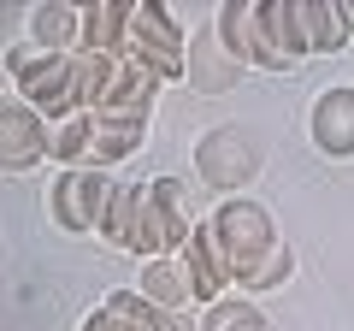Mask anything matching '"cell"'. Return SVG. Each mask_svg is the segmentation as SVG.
<instances>
[{"label":"cell","instance_id":"cell-16","mask_svg":"<svg viewBox=\"0 0 354 331\" xmlns=\"http://www.w3.org/2000/svg\"><path fill=\"white\" fill-rule=\"evenodd\" d=\"M142 296H148L153 307H165V314H189L195 307V290H189V272H183V260L177 255H160V260H142Z\"/></svg>","mask_w":354,"mask_h":331},{"label":"cell","instance_id":"cell-11","mask_svg":"<svg viewBox=\"0 0 354 331\" xmlns=\"http://www.w3.org/2000/svg\"><path fill=\"white\" fill-rule=\"evenodd\" d=\"M77 53L124 60L130 53V0H95V6H83V42H77Z\"/></svg>","mask_w":354,"mask_h":331},{"label":"cell","instance_id":"cell-6","mask_svg":"<svg viewBox=\"0 0 354 331\" xmlns=\"http://www.w3.org/2000/svg\"><path fill=\"white\" fill-rule=\"evenodd\" d=\"M177 260H183V272H189L195 307L225 302V290L236 284V272H230V260H225V249H218V237H213V225H207V219H195V231H189V242L177 249Z\"/></svg>","mask_w":354,"mask_h":331},{"label":"cell","instance_id":"cell-14","mask_svg":"<svg viewBox=\"0 0 354 331\" xmlns=\"http://www.w3.org/2000/svg\"><path fill=\"white\" fill-rule=\"evenodd\" d=\"M130 42H142V48L153 53H189V30L177 24L171 6H160V0H130Z\"/></svg>","mask_w":354,"mask_h":331},{"label":"cell","instance_id":"cell-5","mask_svg":"<svg viewBox=\"0 0 354 331\" xmlns=\"http://www.w3.org/2000/svg\"><path fill=\"white\" fill-rule=\"evenodd\" d=\"M48 118L18 95H0V172H30L48 160Z\"/></svg>","mask_w":354,"mask_h":331},{"label":"cell","instance_id":"cell-22","mask_svg":"<svg viewBox=\"0 0 354 331\" xmlns=\"http://www.w3.org/2000/svg\"><path fill=\"white\" fill-rule=\"evenodd\" d=\"M201 331H278V325H272V319H266L254 302H242V296H225V302L207 307Z\"/></svg>","mask_w":354,"mask_h":331},{"label":"cell","instance_id":"cell-12","mask_svg":"<svg viewBox=\"0 0 354 331\" xmlns=\"http://www.w3.org/2000/svg\"><path fill=\"white\" fill-rule=\"evenodd\" d=\"M218 48H225V42H218V30L207 24L201 36H195V53H183V77H189L201 95H225V89H236L242 77H248L230 53H218Z\"/></svg>","mask_w":354,"mask_h":331},{"label":"cell","instance_id":"cell-23","mask_svg":"<svg viewBox=\"0 0 354 331\" xmlns=\"http://www.w3.org/2000/svg\"><path fill=\"white\" fill-rule=\"evenodd\" d=\"M290 278H295V255L278 242V249H272L248 278H236V284H242V290H254V296H266V290H278V284H290Z\"/></svg>","mask_w":354,"mask_h":331},{"label":"cell","instance_id":"cell-21","mask_svg":"<svg viewBox=\"0 0 354 331\" xmlns=\"http://www.w3.org/2000/svg\"><path fill=\"white\" fill-rule=\"evenodd\" d=\"M106 314H113L124 331H177V314L153 307L142 290H113V296H106Z\"/></svg>","mask_w":354,"mask_h":331},{"label":"cell","instance_id":"cell-4","mask_svg":"<svg viewBox=\"0 0 354 331\" xmlns=\"http://www.w3.org/2000/svg\"><path fill=\"white\" fill-rule=\"evenodd\" d=\"M195 166H201V184H213L218 195H230V190H242V184L260 172V148H254L236 125H225V130H207V136L195 142Z\"/></svg>","mask_w":354,"mask_h":331},{"label":"cell","instance_id":"cell-3","mask_svg":"<svg viewBox=\"0 0 354 331\" xmlns=\"http://www.w3.org/2000/svg\"><path fill=\"white\" fill-rule=\"evenodd\" d=\"M113 172H88V166H71V172H59V178L48 184V213L59 231H71V237H83V231L101 225L106 202H113Z\"/></svg>","mask_w":354,"mask_h":331},{"label":"cell","instance_id":"cell-13","mask_svg":"<svg viewBox=\"0 0 354 331\" xmlns=\"http://www.w3.org/2000/svg\"><path fill=\"white\" fill-rule=\"evenodd\" d=\"M218 42H225V53L242 65V71H266V48H260V24H254V0H225L213 18Z\"/></svg>","mask_w":354,"mask_h":331},{"label":"cell","instance_id":"cell-10","mask_svg":"<svg viewBox=\"0 0 354 331\" xmlns=\"http://www.w3.org/2000/svg\"><path fill=\"white\" fill-rule=\"evenodd\" d=\"M313 148L330 160H354V83H337L313 101Z\"/></svg>","mask_w":354,"mask_h":331},{"label":"cell","instance_id":"cell-7","mask_svg":"<svg viewBox=\"0 0 354 331\" xmlns=\"http://www.w3.org/2000/svg\"><path fill=\"white\" fill-rule=\"evenodd\" d=\"M254 24H260L266 71H295V65L307 60V36H301V0H254Z\"/></svg>","mask_w":354,"mask_h":331},{"label":"cell","instance_id":"cell-18","mask_svg":"<svg viewBox=\"0 0 354 331\" xmlns=\"http://www.w3.org/2000/svg\"><path fill=\"white\" fill-rule=\"evenodd\" d=\"M113 71H118V60H106V53H71V107L77 113H101Z\"/></svg>","mask_w":354,"mask_h":331},{"label":"cell","instance_id":"cell-8","mask_svg":"<svg viewBox=\"0 0 354 331\" xmlns=\"http://www.w3.org/2000/svg\"><path fill=\"white\" fill-rule=\"evenodd\" d=\"M18 101L36 107V113L48 118V130L65 125V118H77V107H71V53H41V60L18 77Z\"/></svg>","mask_w":354,"mask_h":331},{"label":"cell","instance_id":"cell-26","mask_svg":"<svg viewBox=\"0 0 354 331\" xmlns=\"http://www.w3.org/2000/svg\"><path fill=\"white\" fill-rule=\"evenodd\" d=\"M342 24H348V36H354V0H342Z\"/></svg>","mask_w":354,"mask_h":331},{"label":"cell","instance_id":"cell-20","mask_svg":"<svg viewBox=\"0 0 354 331\" xmlns=\"http://www.w3.org/2000/svg\"><path fill=\"white\" fill-rule=\"evenodd\" d=\"M301 36H307V53H337L348 42L342 0H301Z\"/></svg>","mask_w":354,"mask_h":331},{"label":"cell","instance_id":"cell-17","mask_svg":"<svg viewBox=\"0 0 354 331\" xmlns=\"http://www.w3.org/2000/svg\"><path fill=\"white\" fill-rule=\"evenodd\" d=\"M153 89H160V77H153V71H142L136 60H118L113 83H106L101 113H148V107H153Z\"/></svg>","mask_w":354,"mask_h":331},{"label":"cell","instance_id":"cell-25","mask_svg":"<svg viewBox=\"0 0 354 331\" xmlns=\"http://www.w3.org/2000/svg\"><path fill=\"white\" fill-rule=\"evenodd\" d=\"M83 331H124V325H118V319H113V314H106V307H95V314H88V319H83Z\"/></svg>","mask_w":354,"mask_h":331},{"label":"cell","instance_id":"cell-1","mask_svg":"<svg viewBox=\"0 0 354 331\" xmlns=\"http://www.w3.org/2000/svg\"><path fill=\"white\" fill-rule=\"evenodd\" d=\"M207 225H213V237H218V249H225V260H230L236 278H248V272L283 242L278 237V219L266 213L260 202H236V195H225V202L207 213Z\"/></svg>","mask_w":354,"mask_h":331},{"label":"cell","instance_id":"cell-9","mask_svg":"<svg viewBox=\"0 0 354 331\" xmlns=\"http://www.w3.org/2000/svg\"><path fill=\"white\" fill-rule=\"evenodd\" d=\"M83 118H88V160H83L88 172L124 166L148 142V113H83Z\"/></svg>","mask_w":354,"mask_h":331},{"label":"cell","instance_id":"cell-19","mask_svg":"<svg viewBox=\"0 0 354 331\" xmlns=\"http://www.w3.org/2000/svg\"><path fill=\"white\" fill-rule=\"evenodd\" d=\"M142 202H148V184H118L113 202H106V213H101V225H95V237L113 242V249H130V231H136V219H142Z\"/></svg>","mask_w":354,"mask_h":331},{"label":"cell","instance_id":"cell-2","mask_svg":"<svg viewBox=\"0 0 354 331\" xmlns=\"http://www.w3.org/2000/svg\"><path fill=\"white\" fill-rule=\"evenodd\" d=\"M195 231V213L183 202V184L177 178H148V202H142V219L130 231V249L124 255L136 260H160V255H177Z\"/></svg>","mask_w":354,"mask_h":331},{"label":"cell","instance_id":"cell-15","mask_svg":"<svg viewBox=\"0 0 354 331\" xmlns=\"http://www.w3.org/2000/svg\"><path fill=\"white\" fill-rule=\"evenodd\" d=\"M30 42H36V53H77V42H83V6L41 0L30 12Z\"/></svg>","mask_w":354,"mask_h":331},{"label":"cell","instance_id":"cell-24","mask_svg":"<svg viewBox=\"0 0 354 331\" xmlns=\"http://www.w3.org/2000/svg\"><path fill=\"white\" fill-rule=\"evenodd\" d=\"M36 60H41V53H36V42H12V48H6V71H12V77H24Z\"/></svg>","mask_w":354,"mask_h":331}]
</instances>
